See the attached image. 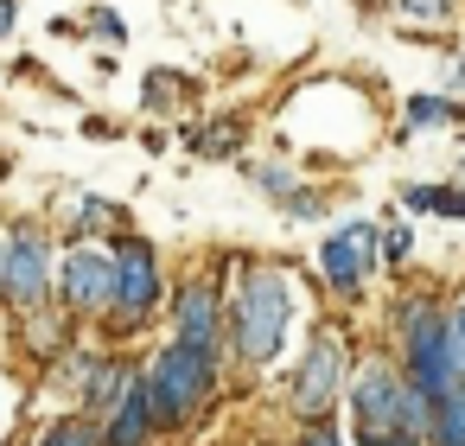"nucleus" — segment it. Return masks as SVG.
Returning a JSON list of instances; mask_svg holds the SVG:
<instances>
[{
	"mask_svg": "<svg viewBox=\"0 0 465 446\" xmlns=\"http://www.w3.org/2000/svg\"><path fill=\"white\" fill-rule=\"evenodd\" d=\"M33 446H109V427L84 408V414H64V421H52Z\"/></svg>",
	"mask_w": 465,
	"mask_h": 446,
	"instance_id": "obj_13",
	"label": "nucleus"
},
{
	"mask_svg": "<svg viewBox=\"0 0 465 446\" xmlns=\"http://www.w3.org/2000/svg\"><path fill=\"white\" fill-rule=\"evenodd\" d=\"M141 376H147V395H153L160 427H192L204 414L211 389H217V357L198 351V344H185V338H173L166 351H153V363Z\"/></svg>",
	"mask_w": 465,
	"mask_h": 446,
	"instance_id": "obj_3",
	"label": "nucleus"
},
{
	"mask_svg": "<svg viewBox=\"0 0 465 446\" xmlns=\"http://www.w3.org/2000/svg\"><path fill=\"white\" fill-rule=\"evenodd\" d=\"M109 427V446H153V433H160V414H153V395H147V376L115 401V414L103 421Z\"/></svg>",
	"mask_w": 465,
	"mask_h": 446,
	"instance_id": "obj_11",
	"label": "nucleus"
},
{
	"mask_svg": "<svg viewBox=\"0 0 465 446\" xmlns=\"http://www.w3.org/2000/svg\"><path fill=\"white\" fill-rule=\"evenodd\" d=\"M115 306L103 312L109 319V332H134V325H147L153 312H160V300H166V281H160V255L141 243V236H122L115 243Z\"/></svg>",
	"mask_w": 465,
	"mask_h": 446,
	"instance_id": "obj_5",
	"label": "nucleus"
},
{
	"mask_svg": "<svg viewBox=\"0 0 465 446\" xmlns=\"http://www.w3.org/2000/svg\"><path fill=\"white\" fill-rule=\"evenodd\" d=\"M440 122H459V103H446V96H414L408 103V128H440Z\"/></svg>",
	"mask_w": 465,
	"mask_h": 446,
	"instance_id": "obj_16",
	"label": "nucleus"
},
{
	"mask_svg": "<svg viewBox=\"0 0 465 446\" xmlns=\"http://www.w3.org/2000/svg\"><path fill=\"white\" fill-rule=\"evenodd\" d=\"M173 338L198 344L217 357V344L230 338V300L217 293V281H192L179 300H173Z\"/></svg>",
	"mask_w": 465,
	"mask_h": 446,
	"instance_id": "obj_9",
	"label": "nucleus"
},
{
	"mask_svg": "<svg viewBox=\"0 0 465 446\" xmlns=\"http://www.w3.org/2000/svg\"><path fill=\"white\" fill-rule=\"evenodd\" d=\"M293 446H344V433H338L331 421H306V433H300Z\"/></svg>",
	"mask_w": 465,
	"mask_h": 446,
	"instance_id": "obj_21",
	"label": "nucleus"
},
{
	"mask_svg": "<svg viewBox=\"0 0 465 446\" xmlns=\"http://www.w3.org/2000/svg\"><path fill=\"white\" fill-rule=\"evenodd\" d=\"M179 84H185L179 71H153V77H147V109H166V103L179 96Z\"/></svg>",
	"mask_w": 465,
	"mask_h": 446,
	"instance_id": "obj_17",
	"label": "nucleus"
},
{
	"mask_svg": "<svg viewBox=\"0 0 465 446\" xmlns=\"http://www.w3.org/2000/svg\"><path fill=\"white\" fill-rule=\"evenodd\" d=\"M401 14H414V20H446L452 0H401Z\"/></svg>",
	"mask_w": 465,
	"mask_h": 446,
	"instance_id": "obj_22",
	"label": "nucleus"
},
{
	"mask_svg": "<svg viewBox=\"0 0 465 446\" xmlns=\"http://www.w3.org/2000/svg\"><path fill=\"white\" fill-rule=\"evenodd\" d=\"M185 141H192L204 160H230V154L242 147V122H236V115H223V122H211V128H192Z\"/></svg>",
	"mask_w": 465,
	"mask_h": 446,
	"instance_id": "obj_15",
	"label": "nucleus"
},
{
	"mask_svg": "<svg viewBox=\"0 0 465 446\" xmlns=\"http://www.w3.org/2000/svg\"><path fill=\"white\" fill-rule=\"evenodd\" d=\"M433 211H440V217H465V192H440Z\"/></svg>",
	"mask_w": 465,
	"mask_h": 446,
	"instance_id": "obj_25",
	"label": "nucleus"
},
{
	"mask_svg": "<svg viewBox=\"0 0 465 446\" xmlns=\"http://www.w3.org/2000/svg\"><path fill=\"white\" fill-rule=\"evenodd\" d=\"M90 39H103V45H122V39H128V26H122L109 7H96V14H90Z\"/></svg>",
	"mask_w": 465,
	"mask_h": 446,
	"instance_id": "obj_19",
	"label": "nucleus"
},
{
	"mask_svg": "<svg viewBox=\"0 0 465 446\" xmlns=\"http://www.w3.org/2000/svg\"><path fill=\"white\" fill-rule=\"evenodd\" d=\"M427 446H465V382H452L433 401V440Z\"/></svg>",
	"mask_w": 465,
	"mask_h": 446,
	"instance_id": "obj_14",
	"label": "nucleus"
},
{
	"mask_svg": "<svg viewBox=\"0 0 465 446\" xmlns=\"http://www.w3.org/2000/svg\"><path fill=\"white\" fill-rule=\"evenodd\" d=\"M115 249H103V243H71L64 255H58V300L84 319V312H109L115 306Z\"/></svg>",
	"mask_w": 465,
	"mask_h": 446,
	"instance_id": "obj_7",
	"label": "nucleus"
},
{
	"mask_svg": "<svg viewBox=\"0 0 465 446\" xmlns=\"http://www.w3.org/2000/svg\"><path fill=\"white\" fill-rule=\"evenodd\" d=\"M395 338H401V370L440 401L459 370H452V344H446V306L440 300H401L395 306Z\"/></svg>",
	"mask_w": 465,
	"mask_h": 446,
	"instance_id": "obj_4",
	"label": "nucleus"
},
{
	"mask_svg": "<svg viewBox=\"0 0 465 446\" xmlns=\"http://www.w3.org/2000/svg\"><path fill=\"white\" fill-rule=\"evenodd\" d=\"M452 84H459V90H465V58H459V64H452Z\"/></svg>",
	"mask_w": 465,
	"mask_h": 446,
	"instance_id": "obj_28",
	"label": "nucleus"
},
{
	"mask_svg": "<svg viewBox=\"0 0 465 446\" xmlns=\"http://www.w3.org/2000/svg\"><path fill=\"white\" fill-rule=\"evenodd\" d=\"M446 344H452V370H459V382H465V306L446 312Z\"/></svg>",
	"mask_w": 465,
	"mask_h": 446,
	"instance_id": "obj_18",
	"label": "nucleus"
},
{
	"mask_svg": "<svg viewBox=\"0 0 465 446\" xmlns=\"http://www.w3.org/2000/svg\"><path fill=\"white\" fill-rule=\"evenodd\" d=\"M293 325V274L287 268H242L236 293H230V351L242 363H274Z\"/></svg>",
	"mask_w": 465,
	"mask_h": 446,
	"instance_id": "obj_2",
	"label": "nucleus"
},
{
	"mask_svg": "<svg viewBox=\"0 0 465 446\" xmlns=\"http://www.w3.org/2000/svg\"><path fill=\"white\" fill-rule=\"evenodd\" d=\"M376 236L382 230H370V223H351V230H338V236H325V249H319V268H325V281H331V293H363V281H370V268H376Z\"/></svg>",
	"mask_w": 465,
	"mask_h": 446,
	"instance_id": "obj_10",
	"label": "nucleus"
},
{
	"mask_svg": "<svg viewBox=\"0 0 465 446\" xmlns=\"http://www.w3.org/2000/svg\"><path fill=\"white\" fill-rule=\"evenodd\" d=\"M58 287V262H52V236L39 223H14V255H7V300L14 312H33L45 306Z\"/></svg>",
	"mask_w": 465,
	"mask_h": 446,
	"instance_id": "obj_8",
	"label": "nucleus"
},
{
	"mask_svg": "<svg viewBox=\"0 0 465 446\" xmlns=\"http://www.w3.org/2000/svg\"><path fill=\"white\" fill-rule=\"evenodd\" d=\"M401 198H408V211H433V198H440V192H433V185H408Z\"/></svg>",
	"mask_w": 465,
	"mask_h": 446,
	"instance_id": "obj_24",
	"label": "nucleus"
},
{
	"mask_svg": "<svg viewBox=\"0 0 465 446\" xmlns=\"http://www.w3.org/2000/svg\"><path fill=\"white\" fill-rule=\"evenodd\" d=\"M408 249H414V230H408V223L382 230V255H389V262H408Z\"/></svg>",
	"mask_w": 465,
	"mask_h": 446,
	"instance_id": "obj_20",
	"label": "nucleus"
},
{
	"mask_svg": "<svg viewBox=\"0 0 465 446\" xmlns=\"http://www.w3.org/2000/svg\"><path fill=\"white\" fill-rule=\"evenodd\" d=\"M338 395H344V338L319 332L306 344V357L293 363V376H287V408L300 421H331Z\"/></svg>",
	"mask_w": 465,
	"mask_h": 446,
	"instance_id": "obj_6",
	"label": "nucleus"
},
{
	"mask_svg": "<svg viewBox=\"0 0 465 446\" xmlns=\"http://www.w3.org/2000/svg\"><path fill=\"white\" fill-rule=\"evenodd\" d=\"M7 255H14V230H0V293H7Z\"/></svg>",
	"mask_w": 465,
	"mask_h": 446,
	"instance_id": "obj_26",
	"label": "nucleus"
},
{
	"mask_svg": "<svg viewBox=\"0 0 465 446\" xmlns=\"http://www.w3.org/2000/svg\"><path fill=\"white\" fill-rule=\"evenodd\" d=\"M77 217H84V223H109L115 204H103V198H77Z\"/></svg>",
	"mask_w": 465,
	"mask_h": 446,
	"instance_id": "obj_23",
	"label": "nucleus"
},
{
	"mask_svg": "<svg viewBox=\"0 0 465 446\" xmlns=\"http://www.w3.org/2000/svg\"><path fill=\"white\" fill-rule=\"evenodd\" d=\"M351 421H357V446H427L433 440V395L395 370L389 357H370L351 376Z\"/></svg>",
	"mask_w": 465,
	"mask_h": 446,
	"instance_id": "obj_1",
	"label": "nucleus"
},
{
	"mask_svg": "<svg viewBox=\"0 0 465 446\" xmlns=\"http://www.w3.org/2000/svg\"><path fill=\"white\" fill-rule=\"evenodd\" d=\"M0 173H7V160H0Z\"/></svg>",
	"mask_w": 465,
	"mask_h": 446,
	"instance_id": "obj_29",
	"label": "nucleus"
},
{
	"mask_svg": "<svg viewBox=\"0 0 465 446\" xmlns=\"http://www.w3.org/2000/svg\"><path fill=\"white\" fill-rule=\"evenodd\" d=\"M71 319H77V312H71L64 300H58V306L45 300V306L20 312V338H26V351H33V357H64V351H71Z\"/></svg>",
	"mask_w": 465,
	"mask_h": 446,
	"instance_id": "obj_12",
	"label": "nucleus"
},
{
	"mask_svg": "<svg viewBox=\"0 0 465 446\" xmlns=\"http://www.w3.org/2000/svg\"><path fill=\"white\" fill-rule=\"evenodd\" d=\"M7 26H14V0H0V39H7Z\"/></svg>",
	"mask_w": 465,
	"mask_h": 446,
	"instance_id": "obj_27",
	"label": "nucleus"
}]
</instances>
